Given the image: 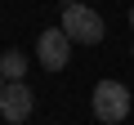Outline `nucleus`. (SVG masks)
Returning a JSON list of instances; mask_svg holds the SVG:
<instances>
[{"label":"nucleus","instance_id":"nucleus-2","mask_svg":"<svg viewBox=\"0 0 134 125\" xmlns=\"http://www.w3.org/2000/svg\"><path fill=\"white\" fill-rule=\"evenodd\" d=\"M94 116H98L103 125L125 121V116H130V89H125L121 81H98V85H94Z\"/></svg>","mask_w":134,"mask_h":125},{"label":"nucleus","instance_id":"nucleus-6","mask_svg":"<svg viewBox=\"0 0 134 125\" xmlns=\"http://www.w3.org/2000/svg\"><path fill=\"white\" fill-rule=\"evenodd\" d=\"M130 27H134V9H130Z\"/></svg>","mask_w":134,"mask_h":125},{"label":"nucleus","instance_id":"nucleus-1","mask_svg":"<svg viewBox=\"0 0 134 125\" xmlns=\"http://www.w3.org/2000/svg\"><path fill=\"white\" fill-rule=\"evenodd\" d=\"M58 27L72 36V45H98L103 40V18H98V9H90V5H63V18H58Z\"/></svg>","mask_w":134,"mask_h":125},{"label":"nucleus","instance_id":"nucleus-5","mask_svg":"<svg viewBox=\"0 0 134 125\" xmlns=\"http://www.w3.org/2000/svg\"><path fill=\"white\" fill-rule=\"evenodd\" d=\"M0 76L5 81H23L27 76V54L23 49H5L0 54Z\"/></svg>","mask_w":134,"mask_h":125},{"label":"nucleus","instance_id":"nucleus-4","mask_svg":"<svg viewBox=\"0 0 134 125\" xmlns=\"http://www.w3.org/2000/svg\"><path fill=\"white\" fill-rule=\"evenodd\" d=\"M31 112H36V94H31L27 81H9L5 89H0V116H5L9 125H23Z\"/></svg>","mask_w":134,"mask_h":125},{"label":"nucleus","instance_id":"nucleus-3","mask_svg":"<svg viewBox=\"0 0 134 125\" xmlns=\"http://www.w3.org/2000/svg\"><path fill=\"white\" fill-rule=\"evenodd\" d=\"M36 58L45 72H63L67 58H72V36H67L63 27H45L40 40H36Z\"/></svg>","mask_w":134,"mask_h":125},{"label":"nucleus","instance_id":"nucleus-7","mask_svg":"<svg viewBox=\"0 0 134 125\" xmlns=\"http://www.w3.org/2000/svg\"><path fill=\"white\" fill-rule=\"evenodd\" d=\"M63 5H76V0H63Z\"/></svg>","mask_w":134,"mask_h":125}]
</instances>
